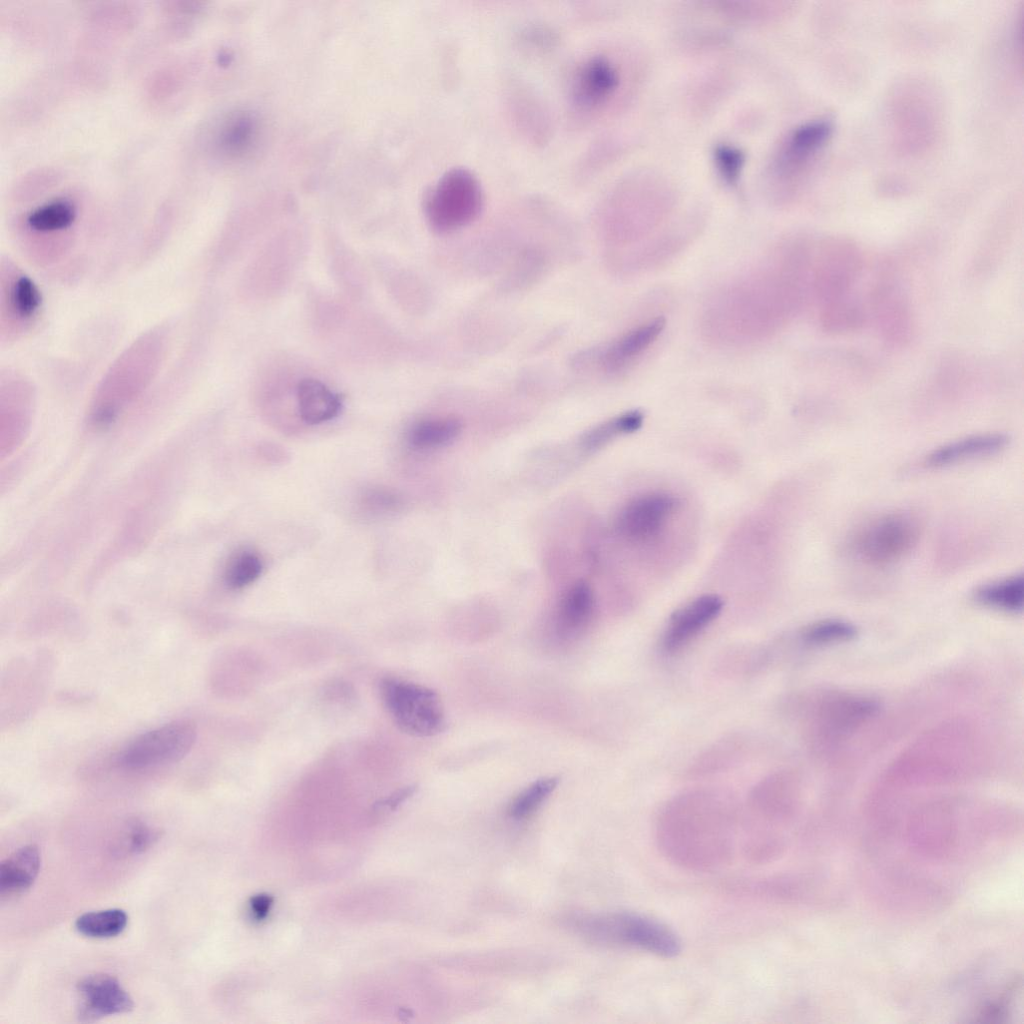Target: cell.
Returning a JSON list of instances; mask_svg holds the SVG:
<instances>
[{"mask_svg":"<svg viewBox=\"0 0 1024 1024\" xmlns=\"http://www.w3.org/2000/svg\"><path fill=\"white\" fill-rule=\"evenodd\" d=\"M806 260L801 249L789 248L773 265L720 292L705 314L708 336L732 344L758 341L774 333L798 308Z\"/></svg>","mask_w":1024,"mask_h":1024,"instance_id":"6da1fadb","label":"cell"},{"mask_svg":"<svg viewBox=\"0 0 1024 1024\" xmlns=\"http://www.w3.org/2000/svg\"><path fill=\"white\" fill-rule=\"evenodd\" d=\"M655 841L661 854L677 867L713 872L731 862L739 836L733 823L719 812L678 807L659 821Z\"/></svg>","mask_w":1024,"mask_h":1024,"instance_id":"7a4b0ae2","label":"cell"},{"mask_svg":"<svg viewBox=\"0 0 1024 1024\" xmlns=\"http://www.w3.org/2000/svg\"><path fill=\"white\" fill-rule=\"evenodd\" d=\"M601 944L625 947L664 959L682 951L679 935L662 921L642 913L615 912L589 919L584 927Z\"/></svg>","mask_w":1024,"mask_h":1024,"instance_id":"3957f363","label":"cell"},{"mask_svg":"<svg viewBox=\"0 0 1024 1024\" xmlns=\"http://www.w3.org/2000/svg\"><path fill=\"white\" fill-rule=\"evenodd\" d=\"M919 519L910 512H891L860 527L851 537L849 553L863 564L884 567L901 560L917 544Z\"/></svg>","mask_w":1024,"mask_h":1024,"instance_id":"277c9868","label":"cell"},{"mask_svg":"<svg viewBox=\"0 0 1024 1024\" xmlns=\"http://www.w3.org/2000/svg\"><path fill=\"white\" fill-rule=\"evenodd\" d=\"M483 202L484 194L478 178L466 168H452L428 192L425 214L434 230L452 232L474 221Z\"/></svg>","mask_w":1024,"mask_h":1024,"instance_id":"5b68a950","label":"cell"},{"mask_svg":"<svg viewBox=\"0 0 1024 1024\" xmlns=\"http://www.w3.org/2000/svg\"><path fill=\"white\" fill-rule=\"evenodd\" d=\"M382 702L395 725L414 737H430L445 730L439 695L431 688L395 677L379 685Z\"/></svg>","mask_w":1024,"mask_h":1024,"instance_id":"8992f818","label":"cell"},{"mask_svg":"<svg viewBox=\"0 0 1024 1024\" xmlns=\"http://www.w3.org/2000/svg\"><path fill=\"white\" fill-rule=\"evenodd\" d=\"M832 125L812 120L791 130L773 153L768 182L774 198L782 199L806 172L829 139Z\"/></svg>","mask_w":1024,"mask_h":1024,"instance_id":"52a82bcc","label":"cell"},{"mask_svg":"<svg viewBox=\"0 0 1024 1024\" xmlns=\"http://www.w3.org/2000/svg\"><path fill=\"white\" fill-rule=\"evenodd\" d=\"M196 738L191 720H175L135 738L118 756V764L138 770L175 763L191 751Z\"/></svg>","mask_w":1024,"mask_h":1024,"instance_id":"ba28073f","label":"cell"},{"mask_svg":"<svg viewBox=\"0 0 1024 1024\" xmlns=\"http://www.w3.org/2000/svg\"><path fill=\"white\" fill-rule=\"evenodd\" d=\"M622 86V73L609 56L595 54L585 58L573 71L568 89L571 104L579 112L592 113L605 108Z\"/></svg>","mask_w":1024,"mask_h":1024,"instance_id":"9c48e42d","label":"cell"},{"mask_svg":"<svg viewBox=\"0 0 1024 1024\" xmlns=\"http://www.w3.org/2000/svg\"><path fill=\"white\" fill-rule=\"evenodd\" d=\"M77 993V1017L83 1022L127 1013L134 1006L132 997L118 979L106 973L82 978L77 984Z\"/></svg>","mask_w":1024,"mask_h":1024,"instance_id":"30bf717a","label":"cell"},{"mask_svg":"<svg viewBox=\"0 0 1024 1024\" xmlns=\"http://www.w3.org/2000/svg\"><path fill=\"white\" fill-rule=\"evenodd\" d=\"M675 497L667 493H649L636 497L620 512L617 529L631 541H645L657 535L677 507Z\"/></svg>","mask_w":1024,"mask_h":1024,"instance_id":"8fae6325","label":"cell"},{"mask_svg":"<svg viewBox=\"0 0 1024 1024\" xmlns=\"http://www.w3.org/2000/svg\"><path fill=\"white\" fill-rule=\"evenodd\" d=\"M722 607V599L709 594L700 596L678 609L671 616L663 635V648L669 652L681 648L712 622Z\"/></svg>","mask_w":1024,"mask_h":1024,"instance_id":"7c38bea8","label":"cell"},{"mask_svg":"<svg viewBox=\"0 0 1024 1024\" xmlns=\"http://www.w3.org/2000/svg\"><path fill=\"white\" fill-rule=\"evenodd\" d=\"M41 867V853L34 844L22 846L0 864V897L10 900L29 890Z\"/></svg>","mask_w":1024,"mask_h":1024,"instance_id":"4fadbf2b","label":"cell"},{"mask_svg":"<svg viewBox=\"0 0 1024 1024\" xmlns=\"http://www.w3.org/2000/svg\"><path fill=\"white\" fill-rule=\"evenodd\" d=\"M1008 441L1007 435L1002 433L971 435L938 447L924 458L923 463L928 468L950 466L999 452Z\"/></svg>","mask_w":1024,"mask_h":1024,"instance_id":"5bb4252c","label":"cell"},{"mask_svg":"<svg viewBox=\"0 0 1024 1024\" xmlns=\"http://www.w3.org/2000/svg\"><path fill=\"white\" fill-rule=\"evenodd\" d=\"M665 326L661 317L638 325L614 341L604 352L603 366L618 371L642 355L660 336Z\"/></svg>","mask_w":1024,"mask_h":1024,"instance_id":"9a60e30c","label":"cell"},{"mask_svg":"<svg viewBox=\"0 0 1024 1024\" xmlns=\"http://www.w3.org/2000/svg\"><path fill=\"white\" fill-rule=\"evenodd\" d=\"M594 595L585 582L573 584L563 595L557 611L559 637L573 638L589 624L594 611Z\"/></svg>","mask_w":1024,"mask_h":1024,"instance_id":"2e32d148","label":"cell"},{"mask_svg":"<svg viewBox=\"0 0 1024 1024\" xmlns=\"http://www.w3.org/2000/svg\"><path fill=\"white\" fill-rule=\"evenodd\" d=\"M300 417L310 425L321 424L336 417L342 407L339 394L317 379L306 378L297 385Z\"/></svg>","mask_w":1024,"mask_h":1024,"instance_id":"e0dca14e","label":"cell"},{"mask_svg":"<svg viewBox=\"0 0 1024 1024\" xmlns=\"http://www.w3.org/2000/svg\"><path fill=\"white\" fill-rule=\"evenodd\" d=\"M974 599L984 606L1006 611L1020 612L1024 601L1023 576L1014 575L985 584L974 592Z\"/></svg>","mask_w":1024,"mask_h":1024,"instance_id":"ac0fdd59","label":"cell"},{"mask_svg":"<svg viewBox=\"0 0 1024 1024\" xmlns=\"http://www.w3.org/2000/svg\"><path fill=\"white\" fill-rule=\"evenodd\" d=\"M128 923L126 912L120 908L91 911L75 920V929L83 936L107 939L121 934Z\"/></svg>","mask_w":1024,"mask_h":1024,"instance_id":"d6986e66","label":"cell"},{"mask_svg":"<svg viewBox=\"0 0 1024 1024\" xmlns=\"http://www.w3.org/2000/svg\"><path fill=\"white\" fill-rule=\"evenodd\" d=\"M461 423L454 418H436L416 423L409 431L408 441L418 449L437 448L453 441L461 431Z\"/></svg>","mask_w":1024,"mask_h":1024,"instance_id":"ffe728a7","label":"cell"},{"mask_svg":"<svg viewBox=\"0 0 1024 1024\" xmlns=\"http://www.w3.org/2000/svg\"><path fill=\"white\" fill-rule=\"evenodd\" d=\"M159 839V831L141 820H132L114 837L112 852L132 856L145 852Z\"/></svg>","mask_w":1024,"mask_h":1024,"instance_id":"44dd1931","label":"cell"},{"mask_svg":"<svg viewBox=\"0 0 1024 1024\" xmlns=\"http://www.w3.org/2000/svg\"><path fill=\"white\" fill-rule=\"evenodd\" d=\"M75 217L76 211L71 203L56 200L32 211L27 217V225L37 232H55L68 228Z\"/></svg>","mask_w":1024,"mask_h":1024,"instance_id":"7402d4cb","label":"cell"},{"mask_svg":"<svg viewBox=\"0 0 1024 1024\" xmlns=\"http://www.w3.org/2000/svg\"><path fill=\"white\" fill-rule=\"evenodd\" d=\"M643 423V414L629 411L621 414L588 432L583 440L587 449H596L613 438L638 430Z\"/></svg>","mask_w":1024,"mask_h":1024,"instance_id":"603a6c76","label":"cell"},{"mask_svg":"<svg viewBox=\"0 0 1024 1024\" xmlns=\"http://www.w3.org/2000/svg\"><path fill=\"white\" fill-rule=\"evenodd\" d=\"M558 782L557 777H544L533 782L511 802L509 815L515 819L531 815L555 790Z\"/></svg>","mask_w":1024,"mask_h":1024,"instance_id":"cb8c5ba5","label":"cell"},{"mask_svg":"<svg viewBox=\"0 0 1024 1024\" xmlns=\"http://www.w3.org/2000/svg\"><path fill=\"white\" fill-rule=\"evenodd\" d=\"M40 304V292L30 278L19 276L13 281L8 291V308L15 316L29 319L36 314Z\"/></svg>","mask_w":1024,"mask_h":1024,"instance_id":"d4e9b609","label":"cell"},{"mask_svg":"<svg viewBox=\"0 0 1024 1024\" xmlns=\"http://www.w3.org/2000/svg\"><path fill=\"white\" fill-rule=\"evenodd\" d=\"M857 631L853 625L842 620H823L806 627L802 638L812 645H823L852 639Z\"/></svg>","mask_w":1024,"mask_h":1024,"instance_id":"484cf974","label":"cell"},{"mask_svg":"<svg viewBox=\"0 0 1024 1024\" xmlns=\"http://www.w3.org/2000/svg\"><path fill=\"white\" fill-rule=\"evenodd\" d=\"M262 568V561L256 554L242 552L228 564L225 572L226 584L232 589H242L260 576Z\"/></svg>","mask_w":1024,"mask_h":1024,"instance_id":"4316f807","label":"cell"},{"mask_svg":"<svg viewBox=\"0 0 1024 1024\" xmlns=\"http://www.w3.org/2000/svg\"><path fill=\"white\" fill-rule=\"evenodd\" d=\"M743 152L728 144L718 145L714 150V162L719 175L730 184H737L743 169Z\"/></svg>","mask_w":1024,"mask_h":1024,"instance_id":"83f0119b","label":"cell"},{"mask_svg":"<svg viewBox=\"0 0 1024 1024\" xmlns=\"http://www.w3.org/2000/svg\"><path fill=\"white\" fill-rule=\"evenodd\" d=\"M252 125L246 118H238L228 124L220 137V144L227 151H236L248 142Z\"/></svg>","mask_w":1024,"mask_h":1024,"instance_id":"f1b7e54d","label":"cell"},{"mask_svg":"<svg viewBox=\"0 0 1024 1024\" xmlns=\"http://www.w3.org/2000/svg\"><path fill=\"white\" fill-rule=\"evenodd\" d=\"M415 789V786H406L401 789H398L397 791H394L389 796L381 800H378L373 806L374 811L387 812L394 810L399 805H401V803H403L409 797H411L415 792Z\"/></svg>","mask_w":1024,"mask_h":1024,"instance_id":"f546056e","label":"cell"},{"mask_svg":"<svg viewBox=\"0 0 1024 1024\" xmlns=\"http://www.w3.org/2000/svg\"><path fill=\"white\" fill-rule=\"evenodd\" d=\"M397 502V498L386 491H372L367 495V503L380 511L391 509Z\"/></svg>","mask_w":1024,"mask_h":1024,"instance_id":"4dcf8cb0","label":"cell"}]
</instances>
